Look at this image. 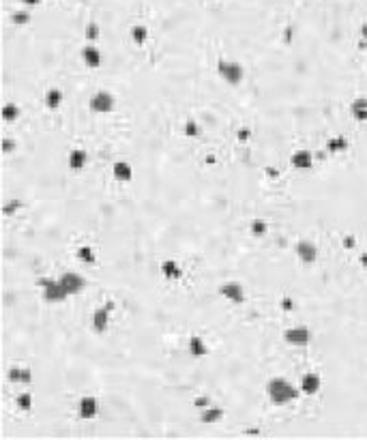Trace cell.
Instances as JSON below:
<instances>
[{
  "label": "cell",
  "mask_w": 367,
  "mask_h": 440,
  "mask_svg": "<svg viewBox=\"0 0 367 440\" xmlns=\"http://www.w3.org/2000/svg\"><path fill=\"white\" fill-rule=\"evenodd\" d=\"M299 395H301V389L294 387V382L284 378V376H273L266 382V397L275 406H288L292 402H297Z\"/></svg>",
  "instance_id": "1"
},
{
  "label": "cell",
  "mask_w": 367,
  "mask_h": 440,
  "mask_svg": "<svg viewBox=\"0 0 367 440\" xmlns=\"http://www.w3.org/2000/svg\"><path fill=\"white\" fill-rule=\"evenodd\" d=\"M217 75L226 84L238 86V84H243V79H245V69H243V65H238V62H234V60L221 58L217 62Z\"/></svg>",
  "instance_id": "3"
},
{
  "label": "cell",
  "mask_w": 367,
  "mask_h": 440,
  "mask_svg": "<svg viewBox=\"0 0 367 440\" xmlns=\"http://www.w3.org/2000/svg\"><path fill=\"white\" fill-rule=\"evenodd\" d=\"M20 114H22V110H20L18 103L7 101L5 106H3V121H5V123H15V121L20 118Z\"/></svg>",
  "instance_id": "24"
},
{
  "label": "cell",
  "mask_w": 367,
  "mask_h": 440,
  "mask_svg": "<svg viewBox=\"0 0 367 440\" xmlns=\"http://www.w3.org/2000/svg\"><path fill=\"white\" fill-rule=\"evenodd\" d=\"M182 131H185V135L187 138H198V135H200V127H198V123L196 121H189L185 123V127H182Z\"/></svg>",
  "instance_id": "29"
},
{
  "label": "cell",
  "mask_w": 367,
  "mask_h": 440,
  "mask_svg": "<svg viewBox=\"0 0 367 440\" xmlns=\"http://www.w3.org/2000/svg\"><path fill=\"white\" fill-rule=\"evenodd\" d=\"M15 404H18V408H20L22 412H30V410H33V404H35L33 393H28V391H24V393H20V395H18V399H15Z\"/></svg>",
  "instance_id": "27"
},
{
  "label": "cell",
  "mask_w": 367,
  "mask_h": 440,
  "mask_svg": "<svg viewBox=\"0 0 367 440\" xmlns=\"http://www.w3.org/2000/svg\"><path fill=\"white\" fill-rule=\"evenodd\" d=\"M114 301H108L106 305H101L93 311V318H90V329L93 333L97 335H106V331L110 329V318H112V311H114Z\"/></svg>",
  "instance_id": "4"
},
{
  "label": "cell",
  "mask_w": 367,
  "mask_h": 440,
  "mask_svg": "<svg viewBox=\"0 0 367 440\" xmlns=\"http://www.w3.org/2000/svg\"><path fill=\"white\" fill-rule=\"evenodd\" d=\"M88 108L95 114H110L116 108V97L110 91H97L88 101Z\"/></svg>",
  "instance_id": "6"
},
{
  "label": "cell",
  "mask_w": 367,
  "mask_h": 440,
  "mask_svg": "<svg viewBox=\"0 0 367 440\" xmlns=\"http://www.w3.org/2000/svg\"><path fill=\"white\" fill-rule=\"evenodd\" d=\"M18 209H20V202H9V204H7L5 209H3V213L7 215V217H11V215L18 211Z\"/></svg>",
  "instance_id": "33"
},
{
  "label": "cell",
  "mask_w": 367,
  "mask_h": 440,
  "mask_svg": "<svg viewBox=\"0 0 367 440\" xmlns=\"http://www.w3.org/2000/svg\"><path fill=\"white\" fill-rule=\"evenodd\" d=\"M361 264H363V269H367V253L361 255Z\"/></svg>",
  "instance_id": "37"
},
{
  "label": "cell",
  "mask_w": 367,
  "mask_h": 440,
  "mask_svg": "<svg viewBox=\"0 0 367 440\" xmlns=\"http://www.w3.org/2000/svg\"><path fill=\"white\" fill-rule=\"evenodd\" d=\"M299 389H301V393H303V395H316L318 391L322 389V378H320V374H316V372H307V374H303V376H301V382H299Z\"/></svg>",
  "instance_id": "11"
},
{
  "label": "cell",
  "mask_w": 367,
  "mask_h": 440,
  "mask_svg": "<svg viewBox=\"0 0 367 440\" xmlns=\"http://www.w3.org/2000/svg\"><path fill=\"white\" fill-rule=\"evenodd\" d=\"M290 165L294 167V170H301V172L312 170L314 167V153L312 150H307V148L294 150V153L290 155Z\"/></svg>",
  "instance_id": "12"
},
{
  "label": "cell",
  "mask_w": 367,
  "mask_h": 440,
  "mask_svg": "<svg viewBox=\"0 0 367 440\" xmlns=\"http://www.w3.org/2000/svg\"><path fill=\"white\" fill-rule=\"evenodd\" d=\"M43 101H45L47 110H58L62 106V101H65V93H62L60 88H47Z\"/></svg>",
  "instance_id": "20"
},
{
  "label": "cell",
  "mask_w": 367,
  "mask_h": 440,
  "mask_svg": "<svg viewBox=\"0 0 367 440\" xmlns=\"http://www.w3.org/2000/svg\"><path fill=\"white\" fill-rule=\"evenodd\" d=\"M326 150H329V153H346V150H348V140L344 138V135L329 138V142H326Z\"/></svg>",
  "instance_id": "26"
},
{
  "label": "cell",
  "mask_w": 367,
  "mask_h": 440,
  "mask_svg": "<svg viewBox=\"0 0 367 440\" xmlns=\"http://www.w3.org/2000/svg\"><path fill=\"white\" fill-rule=\"evenodd\" d=\"M82 60L88 69H99L101 62H103V54H101L99 47L88 43V45H84V50H82Z\"/></svg>",
  "instance_id": "16"
},
{
  "label": "cell",
  "mask_w": 367,
  "mask_h": 440,
  "mask_svg": "<svg viewBox=\"0 0 367 440\" xmlns=\"http://www.w3.org/2000/svg\"><path fill=\"white\" fill-rule=\"evenodd\" d=\"M37 286L41 288V297L45 303H52V305H56V303H62L65 299H69V292L65 290V286L60 284L58 277H41L37 282Z\"/></svg>",
  "instance_id": "2"
},
{
  "label": "cell",
  "mask_w": 367,
  "mask_h": 440,
  "mask_svg": "<svg viewBox=\"0 0 367 440\" xmlns=\"http://www.w3.org/2000/svg\"><path fill=\"white\" fill-rule=\"evenodd\" d=\"M75 258H77L79 262H82V264H88V267H93V264L97 262V253H95V249H93V247H88V245H82V247H77Z\"/></svg>",
  "instance_id": "23"
},
{
  "label": "cell",
  "mask_w": 367,
  "mask_h": 440,
  "mask_svg": "<svg viewBox=\"0 0 367 440\" xmlns=\"http://www.w3.org/2000/svg\"><path fill=\"white\" fill-rule=\"evenodd\" d=\"M294 253H297V258L303 262V264H316L318 260V247L316 243L307 241V238H303V241L297 243V247H294Z\"/></svg>",
  "instance_id": "9"
},
{
  "label": "cell",
  "mask_w": 367,
  "mask_h": 440,
  "mask_svg": "<svg viewBox=\"0 0 367 440\" xmlns=\"http://www.w3.org/2000/svg\"><path fill=\"white\" fill-rule=\"evenodd\" d=\"M194 406L198 408V410H204L206 406H211L209 395H200V397H196V399H194Z\"/></svg>",
  "instance_id": "31"
},
{
  "label": "cell",
  "mask_w": 367,
  "mask_h": 440,
  "mask_svg": "<svg viewBox=\"0 0 367 440\" xmlns=\"http://www.w3.org/2000/svg\"><path fill=\"white\" fill-rule=\"evenodd\" d=\"M88 161H90V157H88V153H86L84 148H71V153L67 157V165L73 172H82L84 167L88 165Z\"/></svg>",
  "instance_id": "14"
},
{
  "label": "cell",
  "mask_w": 367,
  "mask_h": 440,
  "mask_svg": "<svg viewBox=\"0 0 367 440\" xmlns=\"http://www.w3.org/2000/svg\"><path fill=\"white\" fill-rule=\"evenodd\" d=\"M7 380L13 385H30L33 382V370L24 365H13L7 370Z\"/></svg>",
  "instance_id": "13"
},
{
  "label": "cell",
  "mask_w": 367,
  "mask_h": 440,
  "mask_svg": "<svg viewBox=\"0 0 367 440\" xmlns=\"http://www.w3.org/2000/svg\"><path fill=\"white\" fill-rule=\"evenodd\" d=\"M58 279H60V284L65 286V290L69 292V297L82 294L86 290V286H88L86 277L82 273H77V271H65V273H62Z\"/></svg>",
  "instance_id": "7"
},
{
  "label": "cell",
  "mask_w": 367,
  "mask_h": 440,
  "mask_svg": "<svg viewBox=\"0 0 367 440\" xmlns=\"http://www.w3.org/2000/svg\"><path fill=\"white\" fill-rule=\"evenodd\" d=\"M249 135H251V133H249V129H247V127H243V129H238V140H247V138H249Z\"/></svg>",
  "instance_id": "34"
},
{
  "label": "cell",
  "mask_w": 367,
  "mask_h": 440,
  "mask_svg": "<svg viewBox=\"0 0 367 440\" xmlns=\"http://www.w3.org/2000/svg\"><path fill=\"white\" fill-rule=\"evenodd\" d=\"M219 294L226 301H230L232 305H241V303H245L247 294H245V288L241 282H234V279H230V282H223L219 286Z\"/></svg>",
  "instance_id": "8"
},
{
  "label": "cell",
  "mask_w": 367,
  "mask_h": 440,
  "mask_svg": "<svg viewBox=\"0 0 367 440\" xmlns=\"http://www.w3.org/2000/svg\"><path fill=\"white\" fill-rule=\"evenodd\" d=\"M148 37H150V33H148V28L144 26V24H135V26L131 28V41L135 45H144L148 41Z\"/></svg>",
  "instance_id": "25"
},
{
  "label": "cell",
  "mask_w": 367,
  "mask_h": 440,
  "mask_svg": "<svg viewBox=\"0 0 367 440\" xmlns=\"http://www.w3.org/2000/svg\"><path fill=\"white\" fill-rule=\"evenodd\" d=\"M99 414V402L93 395H84L77 402V417L82 421H93Z\"/></svg>",
  "instance_id": "10"
},
{
  "label": "cell",
  "mask_w": 367,
  "mask_h": 440,
  "mask_svg": "<svg viewBox=\"0 0 367 440\" xmlns=\"http://www.w3.org/2000/svg\"><path fill=\"white\" fill-rule=\"evenodd\" d=\"M223 417H226V410L219 406H206L204 410H200V421L206 423V425H213V423H219Z\"/></svg>",
  "instance_id": "18"
},
{
  "label": "cell",
  "mask_w": 367,
  "mask_h": 440,
  "mask_svg": "<svg viewBox=\"0 0 367 440\" xmlns=\"http://www.w3.org/2000/svg\"><path fill=\"white\" fill-rule=\"evenodd\" d=\"M361 33H363V35L367 37V26H363V30H361Z\"/></svg>",
  "instance_id": "38"
},
{
  "label": "cell",
  "mask_w": 367,
  "mask_h": 440,
  "mask_svg": "<svg viewBox=\"0 0 367 440\" xmlns=\"http://www.w3.org/2000/svg\"><path fill=\"white\" fill-rule=\"evenodd\" d=\"M97 37H99V26L97 24H88L86 26V39H88V43H93Z\"/></svg>",
  "instance_id": "30"
},
{
  "label": "cell",
  "mask_w": 367,
  "mask_h": 440,
  "mask_svg": "<svg viewBox=\"0 0 367 440\" xmlns=\"http://www.w3.org/2000/svg\"><path fill=\"white\" fill-rule=\"evenodd\" d=\"M282 307H284L286 311H290V309H292V301H290V299H284V303H282Z\"/></svg>",
  "instance_id": "36"
},
{
  "label": "cell",
  "mask_w": 367,
  "mask_h": 440,
  "mask_svg": "<svg viewBox=\"0 0 367 440\" xmlns=\"http://www.w3.org/2000/svg\"><path fill=\"white\" fill-rule=\"evenodd\" d=\"M249 234L253 236V238H264L266 234H268V223H266V219H262V217H256L251 223H249Z\"/></svg>",
  "instance_id": "22"
},
{
  "label": "cell",
  "mask_w": 367,
  "mask_h": 440,
  "mask_svg": "<svg viewBox=\"0 0 367 440\" xmlns=\"http://www.w3.org/2000/svg\"><path fill=\"white\" fill-rule=\"evenodd\" d=\"M187 348H189V355H191V357H196V359H202V357L209 355V346H206V341H204L202 337H198V335L189 337Z\"/></svg>",
  "instance_id": "21"
},
{
  "label": "cell",
  "mask_w": 367,
  "mask_h": 440,
  "mask_svg": "<svg viewBox=\"0 0 367 440\" xmlns=\"http://www.w3.org/2000/svg\"><path fill=\"white\" fill-rule=\"evenodd\" d=\"M30 13L28 11H15L13 15H11V22L15 24V26H26V24H30Z\"/></svg>",
  "instance_id": "28"
},
{
  "label": "cell",
  "mask_w": 367,
  "mask_h": 440,
  "mask_svg": "<svg viewBox=\"0 0 367 440\" xmlns=\"http://www.w3.org/2000/svg\"><path fill=\"white\" fill-rule=\"evenodd\" d=\"M112 179L116 183H129L133 179V167L127 161H116L112 165Z\"/></svg>",
  "instance_id": "17"
},
{
  "label": "cell",
  "mask_w": 367,
  "mask_h": 440,
  "mask_svg": "<svg viewBox=\"0 0 367 440\" xmlns=\"http://www.w3.org/2000/svg\"><path fill=\"white\" fill-rule=\"evenodd\" d=\"M15 150V140H11V138H3V153H13Z\"/></svg>",
  "instance_id": "32"
},
{
  "label": "cell",
  "mask_w": 367,
  "mask_h": 440,
  "mask_svg": "<svg viewBox=\"0 0 367 440\" xmlns=\"http://www.w3.org/2000/svg\"><path fill=\"white\" fill-rule=\"evenodd\" d=\"M24 3V7H28V9H33V7H37L39 3H41V0H22Z\"/></svg>",
  "instance_id": "35"
},
{
  "label": "cell",
  "mask_w": 367,
  "mask_h": 440,
  "mask_svg": "<svg viewBox=\"0 0 367 440\" xmlns=\"http://www.w3.org/2000/svg\"><path fill=\"white\" fill-rule=\"evenodd\" d=\"M350 116L356 123H365L367 121V97H356L350 103Z\"/></svg>",
  "instance_id": "19"
},
{
  "label": "cell",
  "mask_w": 367,
  "mask_h": 440,
  "mask_svg": "<svg viewBox=\"0 0 367 440\" xmlns=\"http://www.w3.org/2000/svg\"><path fill=\"white\" fill-rule=\"evenodd\" d=\"M282 337H284V341L288 343V346H292V348H305V346H309V343H312L314 333L309 331L307 326L297 324V326H290V329H286Z\"/></svg>",
  "instance_id": "5"
},
{
  "label": "cell",
  "mask_w": 367,
  "mask_h": 440,
  "mask_svg": "<svg viewBox=\"0 0 367 440\" xmlns=\"http://www.w3.org/2000/svg\"><path fill=\"white\" fill-rule=\"evenodd\" d=\"M159 271H161V275L167 279V282H180L182 275H185V269H182L176 260H163Z\"/></svg>",
  "instance_id": "15"
}]
</instances>
